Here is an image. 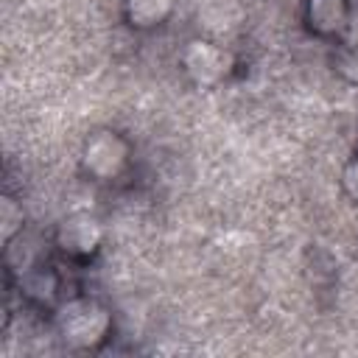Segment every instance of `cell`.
I'll use <instances>...</instances> for the list:
<instances>
[{
    "mask_svg": "<svg viewBox=\"0 0 358 358\" xmlns=\"http://www.w3.org/2000/svg\"><path fill=\"white\" fill-rule=\"evenodd\" d=\"M109 313L92 299H73L67 302L56 316V330L64 338V344L76 350H90L101 344L109 333Z\"/></svg>",
    "mask_w": 358,
    "mask_h": 358,
    "instance_id": "cell-1",
    "label": "cell"
},
{
    "mask_svg": "<svg viewBox=\"0 0 358 358\" xmlns=\"http://www.w3.org/2000/svg\"><path fill=\"white\" fill-rule=\"evenodd\" d=\"M81 162H84V171L92 173L95 179H112L126 168L129 145L115 131H98L87 140Z\"/></svg>",
    "mask_w": 358,
    "mask_h": 358,
    "instance_id": "cell-2",
    "label": "cell"
},
{
    "mask_svg": "<svg viewBox=\"0 0 358 358\" xmlns=\"http://www.w3.org/2000/svg\"><path fill=\"white\" fill-rule=\"evenodd\" d=\"M185 70L190 73L193 81L199 84H215L218 78L227 76L232 59L224 48L213 45V42H204V39H193L187 48H185Z\"/></svg>",
    "mask_w": 358,
    "mask_h": 358,
    "instance_id": "cell-3",
    "label": "cell"
},
{
    "mask_svg": "<svg viewBox=\"0 0 358 358\" xmlns=\"http://www.w3.org/2000/svg\"><path fill=\"white\" fill-rule=\"evenodd\" d=\"M98 243H101V224L87 213H76L59 227V246L67 255H90Z\"/></svg>",
    "mask_w": 358,
    "mask_h": 358,
    "instance_id": "cell-4",
    "label": "cell"
},
{
    "mask_svg": "<svg viewBox=\"0 0 358 358\" xmlns=\"http://www.w3.org/2000/svg\"><path fill=\"white\" fill-rule=\"evenodd\" d=\"M347 20V0H308V22L319 34H333Z\"/></svg>",
    "mask_w": 358,
    "mask_h": 358,
    "instance_id": "cell-5",
    "label": "cell"
},
{
    "mask_svg": "<svg viewBox=\"0 0 358 358\" xmlns=\"http://www.w3.org/2000/svg\"><path fill=\"white\" fill-rule=\"evenodd\" d=\"M171 6H173V0H126V14H129L131 25L151 28L168 17Z\"/></svg>",
    "mask_w": 358,
    "mask_h": 358,
    "instance_id": "cell-6",
    "label": "cell"
},
{
    "mask_svg": "<svg viewBox=\"0 0 358 358\" xmlns=\"http://www.w3.org/2000/svg\"><path fill=\"white\" fill-rule=\"evenodd\" d=\"M0 224H3V241H11V235L22 227V210L14 199H3L0 204Z\"/></svg>",
    "mask_w": 358,
    "mask_h": 358,
    "instance_id": "cell-7",
    "label": "cell"
},
{
    "mask_svg": "<svg viewBox=\"0 0 358 358\" xmlns=\"http://www.w3.org/2000/svg\"><path fill=\"white\" fill-rule=\"evenodd\" d=\"M341 182H344V190L358 201V159H352L347 168H344V173H341Z\"/></svg>",
    "mask_w": 358,
    "mask_h": 358,
    "instance_id": "cell-8",
    "label": "cell"
}]
</instances>
